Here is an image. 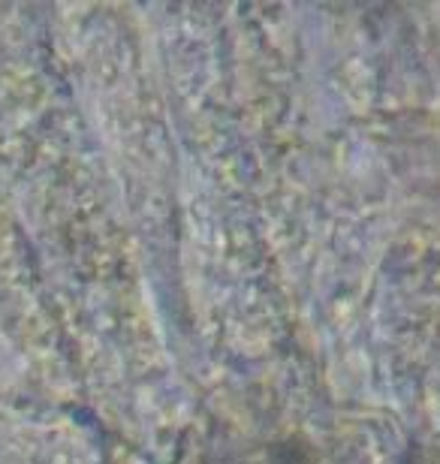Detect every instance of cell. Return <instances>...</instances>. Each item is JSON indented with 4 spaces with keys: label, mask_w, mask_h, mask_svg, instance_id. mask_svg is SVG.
I'll list each match as a JSON object with an SVG mask.
<instances>
[{
    "label": "cell",
    "mask_w": 440,
    "mask_h": 464,
    "mask_svg": "<svg viewBox=\"0 0 440 464\" xmlns=\"http://www.w3.org/2000/svg\"><path fill=\"white\" fill-rule=\"evenodd\" d=\"M414 464H440V461H414Z\"/></svg>",
    "instance_id": "1"
}]
</instances>
